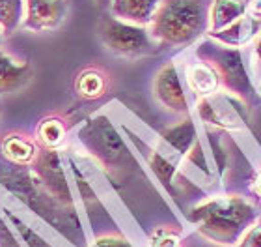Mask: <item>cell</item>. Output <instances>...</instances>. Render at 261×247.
I'll use <instances>...</instances> for the list:
<instances>
[{"label":"cell","mask_w":261,"mask_h":247,"mask_svg":"<svg viewBox=\"0 0 261 247\" xmlns=\"http://www.w3.org/2000/svg\"><path fill=\"white\" fill-rule=\"evenodd\" d=\"M189 219L201 236L218 245H237L257 219L256 206L239 195H222L203 200L189 212Z\"/></svg>","instance_id":"1"},{"label":"cell","mask_w":261,"mask_h":247,"mask_svg":"<svg viewBox=\"0 0 261 247\" xmlns=\"http://www.w3.org/2000/svg\"><path fill=\"white\" fill-rule=\"evenodd\" d=\"M203 0H163L153 15V38L161 43L187 45L194 41L205 28Z\"/></svg>","instance_id":"2"},{"label":"cell","mask_w":261,"mask_h":247,"mask_svg":"<svg viewBox=\"0 0 261 247\" xmlns=\"http://www.w3.org/2000/svg\"><path fill=\"white\" fill-rule=\"evenodd\" d=\"M99 32L103 43L116 55L135 58L151 55L155 51V45L144 28L120 19H105Z\"/></svg>","instance_id":"3"},{"label":"cell","mask_w":261,"mask_h":247,"mask_svg":"<svg viewBox=\"0 0 261 247\" xmlns=\"http://www.w3.org/2000/svg\"><path fill=\"white\" fill-rule=\"evenodd\" d=\"M198 115L218 129H241L246 124L245 103L229 92H215L198 101Z\"/></svg>","instance_id":"4"},{"label":"cell","mask_w":261,"mask_h":247,"mask_svg":"<svg viewBox=\"0 0 261 247\" xmlns=\"http://www.w3.org/2000/svg\"><path fill=\"white\" fill-rule=\"evenodd\" d=\"M205 60L217 70L220 84L229 94L237 98H245L250 92V79L246 73L245 62L241 56L239 49L231 47H213L211 51L203 53Z\"/></svg>","instance_id":"5"},{"label":"cell","mask_w":261,"mask_h":247,"mask_svg":"<svg viewBox=\"0 0 261 247\" xmlns=\"http://www.w3.org/2000/svg\"><path fill=\"white\" fill-rule=\"evenodd\" d=\"M84 141L93 154L107 165L120 163L125 158V144L116 133V129L109 124V120L99 118L93 120L84 131Z\"/></svg>","instance_id":"6"},{"label":"cell","mask_w":261,"mask_h":247,"mask_svg":"<svg viewBox=\"0 0 261 247\" xmlns=\"http://www.w3.org/2000/svg\"><path fill=\"white\" fill-rule=\"evenodd\" d=\"M155 96L172 113H189V99L181 84L179 73L174 64L164 66L155 79Z\"/></svg>","instance_id":"7"},{"label":"cell","mask_w":261,"mask_h":247,"mask_svg":"<svg viewBox=\"0 0 261 247\" xmlns=\"http://www.w3.org/2000/svg\"><path fill=\"white\" fill-rule=\"evenodd\" d=\"M65 0H27V27L36 32L53 30L65 19Z\"/></svg>","instance_id":"8"},{"label":"cell","mask_w":261,"mask_h":247,"mask_svg":"<svg viewBox=\"0 0 261 247\" xmlns=\"http://www.w3.org/2000/svg\"><path fill=\"white\" fill-rule=\"evenodd\" d=\"M38 172L55 197H58L64 203H71L69 187L65 182L64 170H62L60 158H58L55 148H47L38 158Z\"/></svg>","instance_id":"9"},{"label":"cell","mask_w":261,"mask_h":247,"mask_svg":"<svg viewBox=\"0 0 261 247\" xmlns=\"http://www.w3.org/2000/svg\"><path fill=\"white\" fill-rule=\"evenodd\" d=\"M246 0H213L209 10V34H217L231 27L241 17L246 15Z\"/></svg>","instance_id":"10"},{"label":"cell","mask_w":261,"mask_h":247,"mask_svg":"<svg viewBox=\"0 0 261 247\" xmlns=\"http://www.w3.org/2000/svg\"><path fill=\"white\" fill-rule=\"evenodd\" d=\"M161 0H112V11L123 21L146 25L153 21Z\"/></svg>","instance_id":"11"},{"label":"cell","mask_w":261,"mask_h":247,"mask_svg":"<svg viewBox=\"0 0 261 247\" xmlns=\"http://www.w3.org/2000/svg\"><path fill=\"white\" fill-rule=\"evenodd\" d=\"M189 73V84L198 96H209V94L218 92L220 86V77H218L217 70L205 60L194 62L187 70Z\"/></svg>","instance_id":"12"},{"label":"cell","mask_w":261,"mask_h":247,"mask_svg":"<svg viewBox=\"0 0 261 247\" xmlns=\"http://www.w3.org/2000/svg\"><path fill=\"white\" fill-rule=\"evenodd\" d=\"M32 77L28 64H15L10 56L0 53V94L13 92L27 84Z\"/></svg>","instance_id":"13"},{"label":"cell","mask_w":261,"mask_h":247,"mask_svg":"<svg viewBox=\"0 0 261 247\" xmlns=\"http://www.w3.org/2000/svg\"><path fill=\"white\" fill-rule=\"evenodd\" d=\"M257 34V23L254 19V15H248L246 13L245 17H241L239 21L233 23L231 27H228L222 32L211 34L213 38L224 43L226 47H239V45L250 41L254 36Z\"/></svg>","instance_id":"14"},{"label":"cell","mask_w":261,"mask_h":247,"mask_svg":"<svg viewBox=\"0 0 261 247\" xmlns=\"http://www.w3.org/2000/svg\"><path fill=\"white\" fill-rule=\"evenodd\" d=\"M163 139L166 143L183 155H189L194 148V144L198 143V137H196V127L192 124L191 118L183 120L181 124L174 127H168L163 131Z\"/></svg>","instance_id":"15"},{"label":"cell","mask_w":261,"mask_h":247,"mask_svg":"<svg viewBox=\"0 0 261 247\" xmlns=\"http://www.w3.org/2000/svg\"><path fill=\"white\" fill-rule=\"evenodd\" d=\"M109 81L107 75L99 70H86L82 72L75 81V90L79 96L86 99H97L107 92Z\"/></svg>","instance_id":"16"},{"label":"cell","mask_w":261,"mask_h":247,"mask_svg":"<svg viewBox=\"0 0 261 247\" xmlns=\"http://www.w3.org/2000/svg\"><path fill=\"white\" fill-rule=\"evenodd\" d=\"M2 152L8 160H11L13 163H28V161L34 160V154H36V148H34L32 143L24 141L22 137H15L11 135L4 141L2 144Z\"/></svg>","instance_id":"17"},{"label":"cell","mask_w":261,"mask_h":247,"mask_svg":"<svg viewBox=\"0 0 261 247\" xmlns=\"http://www.w3.org/2000/svg\"><path fill=\"white\" fill-rule=\"evenodd\" d=\"M38 135L47 148H56V146H60L64 143L65 127L58 118H47V120L39 124Z\"/></svg>","instance_id":"18"},{"label":"cell","mask_w":261,"mask_h":247,"mask_svg":"<svg viewBox=\"0 0 261 247\" xmlns=\"http://www.w3.org/2000/svg\"><path fill=\"white\" fill-rule=\"evenodd\" d=\"M22 15V0H0V27L11 32Z\"/></svg>","instance_id":"19"},{"label":"cell","mask_w":261,"mask_h":247,"mask_svg":"<svg viewBox=\"0 0 261 247\" xmlns=\"http://www.w3.org/2000/svg\"><path fill=\"white\" fill-rule=\"evenodd\" d=\"M151 167H153V170H155V174L159 176V180L163 182L164 186H170V180H172V176H174V170H175L174 165L170 163L166 158H163V155L153 154Z\"/></svg>","instance_id":"20"},{"label":"cell","mask_w":261,"mask_h":247,"mask_svg":"<svg viewBox=\"0 0 261 247\" xmlns=\"http://www.w3.org/2000/svg\"><path fill=\"white\" fill-rule=\"evenodd\" d=\"M237 247H261V219H256L243 234Z\"/></svg>","instance_id":"21"},{"label":"cell","mask_w":261,"mask_h":247,"mask_svg":"<svg viewBox=\"0 0 261 247\" xmlns=\"http://www.w3.org/2000/svg\"><path fill=\"white\" fill-rule=\"evenodd\" d=\"M151 247H183L177 234L168 231H157L151 238Z\"/></svg>","instance_id":"22"},{"label":"cell","mask_w":261,"mask_h":247,"mask_svg":"<svg viewBox=\"0 0 261 247\" xmlns=\"http://www.w3.org/2000/svg\"><path fill=\"white\" fill-rule=\"evenodd\" d=\"M92 247H133L125 238H116V236H105L93 242Z\"/></svg>","instance_id":"23"},{"label":"cell","mask_w":261,"mask_h":247,"mask_svg":"<svg viewBox=\"0 0 261 247\" xmlns=\"http://www.w3.org/2000/svg\"><path fill=\"white\" fill-rule=\"evenodd\" d=\"M252 191H254V195H256V197L261 198V172L257 174V178L254 180V184H252Z\"/></svg>","instance_id":"24"},{"label":"cell","mask_w":261,"mask_h":247,"mask_svg":"<svg viewBox=\"0 0 261 247\" xmlns=\"http://www.w3.org/2000/svg\"><path fill=\"white\" fill-rule=\"evenodd\" d=\"M256 56H257V64L261 66V34H259V39H257V43H256Z\"/></svg>","instance_id":"25"},{"label":"cell","mask_w":261,"mask_h":247,"mask_svg":"<svg viewBox=\"0 0 261 247\" xmlns=\"http://www.w3.org/2000/svg\"><path fill=\"white\" fill-rule=\"evenodd\" d=\"M95 2H97V4L101 6V8H105V6H109L110 2H112V0H95Z\"/></svg>","instance_id":"26"}]
</instances>
